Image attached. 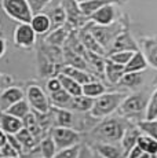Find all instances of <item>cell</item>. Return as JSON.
I'll list each match as a JSON object with an SVG mask.
<instances>
[{
    "mask_svg": "<svg viewBox=\"0 0 157 158\" xmlns=\"http://www.w3.org/2000/svg\"><path fill=\"white\" fill-rule=\"evenodd\" d=\"M157 118V88L153 91L147 101V107L145 111V120H156Z\"/></svg>",
    "mask_w": 157,
    "mask_h": 158,
    "instance_id": "obj_39",
    "label": "cell"
},
{
    "mask_svg": "<svg viewBox=\"0 0 157 158\" xmlns=\"http://www.w3.org/2000/svg\"><path fill=\"white\" fill-rule=\"evenodd\" d=\"M26 101L31 107L39 114H47L50 111V98L46 95L43 89L37 85H31L26 91Z\"/></svg>",
    "mask_w": 157,
    "mask_h": 158,
    "instance_id": "obj_7",
    "label": "cell"
},
{
    "mask_svg": "<svg viewBox=\"0 0 157 158\" xmlns=\"http://www.w3.org/2000/svg\"><path fill=\"white\" fill-rule=\"evenodd\" d=\"M128 127V124L120 118H110L99 124L94 129L92 135L102 143H116L121 142Z\"/></svg>",
    "mask_w": 157,
    "mask_h": 158,
    "instance_id": "obj_1",
    "label": "cell"
},
{
    "mask_svg": "<svg viewBox=\"0 0 157 158\" xmlns=\"http://www.w3.org/2000/svg\"><path fill=\"white\" fill-rule=\"evenodd\" d=\"M135 51H119V52H113V54H109V59H112L113 62L116 63H120V65H127L129 62V59L132 58Z\"/></svg>",
    "mask_w": 157,
    "mask_h": 158,
    "instance_id": "obj_40",
    "label": "cell"
},
{
    "mask_svg": "<svg viewBox=\"0 0 157 158\" xmlns=\"http://www.w3.org/2000/svg\"><path fill=\"white\" fill-rule=\"evenodd\" d=\"M22 121H23V127H25V128L28 129L36 139L40 138L41 133H43V127H41L39 118H36V115L33 114L32 111L28 115H26V117L23 118Z\"/></svg>",
    "mask_w": 157,
    "mask_h": 158,
    "instance_id": "obj_28",
    "label": "cell"
},
{
    "mask_svg": "<svg viewBox=\"0 0 157 158\" xmlns=\"http://www.w3.org/2000/svg\"><path fill=\"white\" fill-rule=\"evenodd\" d=\"M141 47L149 66L157 70V37H143L141 40Z\"/></svg>",
    "mask_w": 157,
    "mask_h": 158,
    "instance_id": "obj_15",
    "label": "cell"
},
{
    "mask_svg": "<svg viewBox=\"0 0 157 158\" xmlns=\"http://www.w3.org/2000/svg\"><path fill=\"white\" fill-rule=\"evenodd\" d=\"M62 89V84H61V80L58 78V76L55 77H50L47 80V91L48 92H57V91Z\"/></svg>",
    "mask_w": 157,
    "mask_h": 158,
    "instance_id": "obj_43",
    "label": "cell"
},
{
    "mask_svg": "<svg viewBox=\"0 0 157 158\" xmlns=\"http://www.w3.org/2000/svg\"><path fill=\"white\" fill-rule=\"evenodd\" d=\"M143 132H142L138 125L137 127L129 125L128 128H127L124 136H123V139H121V147L125 154H128V151L131 150L134 146L138 144V139H139V136Z\"/></svg>",
    "mask_w": 157,
    "mask_h": 158,
    "instance_id": "obj_19",
    "label": "cell"
},
{
    "mask_svg": "<svg viewBox=\"0 0 157 158\" xmlns=\"http://www.w3.org/2000/svg\"><path fill=\"white\" fill-rule=\"evenodd\" d=\"M80 148L81 146L76 144V146H72V147L63 148V150H58L57 154L54 156V158H77L78 153H80Z\"/></svg>",
    "mask_w": 157,
    "mask_h": 158,
    "instance_id": "obj_41",
    "label": "cell"
},
{
    "mask_svg": "<svg viewBox=\"0 0 157 158\" xmlns=\"http://www.w3.org/2000/svg\"><path fill=\"white\" fill-rule=\"evenodd\" d=\"M62 7L65 8L66 15H68V25L78 28V26L84 25L87 21V17H84L83 13L80 11L78 7V2L76 0H62Z\"/></svg>",
    "mask_w": 157,
    "mask_h": 158,
    "instance_id": "obj_10",
    "label": "cell"
},
{
    "mask_svg": "<svg viewBox=\"0 0 157 158\" xmlns=\"http://www.w3.org/2000/svg\"><path fill=\"white\" fill-rule=\"evenodd\" d=\"M55 113V123L58 127H69V128L73 127L74 115L69 109H57Z\"/></svg>",
    "mask_w": 157,
    "mask_h": 158,
    "instance_id": "obj_31",
    "label": "cell"
},
{
    "mask_svg": "<svg viewBox=\"0 0 157 158\" xmlns=\"http://www.w3.org/2000/svg\"><path fill=\"white\" fill-rule=\"evenodd\" d=\"M47 15L51 19V30L62 28V26H65L68 23V15H66V11L62 6H58V7H54L51 10H48Z\"/></svg>",
    "mask_w": 157,
    "mask_h": 158,
    "instance_id": "obj_21",
    "label": "cell"
},
{
    "mask_svg": "<svg viewBox=\"0 0 157 158\" xmlns=\"http://www.w3.org/2000/svg\"><path fill=\"white\" fill-rule=\"evenodd\" d=\"M149 66V63H147L146 58H145L143 52L139 50V51H135L132 58L129 59V62L125 65V73H129V72H143L145 69Z\"/></svg>",
    "mask_w": 157,
    "mask_h": 158,
    "instance_id": "obj_24",
    "label": "cell"
},
{
    "mask_svg": "<svg viewBox=\"0 0 157 158\" xmlns=\"http://www.w3.org/2000/svg\"><path fill=\"white\" fill-rule=\"evenodd\" d=\"M76 2L81 3V2H86V0H76ZM110 2H113V3H120V2H121V0H110Z\"/></svg>",
    "mask_w": 157,
    "mask_h": 158,
    "instance_id": "obj_51",
    "label": "cell"
},
{
    "mask_svg": "<svg viewBox=\"0 0 157 158\" xmlns=\"http://www.w3.org/2000/svg\"><path fill=\"white\" fill-rule=\"evenodd\" d=\"M143 153H145V151L137 144V146H134V147H132L131 150L128 151V154H127V158H139Z\"/></svg>",
    "mask_w": 157,
    "mask_h": 158,
    "instance_id": "obj_46",
    "label": "cell"
},
{
    "mask_svg": "<svg viewBox=\"0 0 157 158\" xmlns=\"http://www.w3.org/2000/svg\"><path fill=\"white\" fill-rule=\"evenodd\" d=\"M7 142H8V143H10L11 146H13V147L15 148V150H17L19 154L23 151L22 144H21V142L18 140V138H17L15 135H7Z\"/></svg>",
    "mask_w": 157,
    "mask_h": 158,
    "instance_id": "obj_45",
    "label": "cell"
},
{
    "mask_svg": "<svg viewBox=\"0 0 157 158\" xmlns=\"http://www.w3.org/2000/svg\"><path fill=\"white\" fill-rule=\"evenodd\" d=\"M95 148L104 158H127V154L124 153L123 147L113 144V143H99L95 144Z\"/></svg>",
    "mask_w": 157,
    "mask_h": 158,
    "instance_id": "obj_20",
    "label": "cell"
},
{
    "mask_svg": "<svg viewBox=\"0 0 157 158\" xmlns=\"http://www.w3.org/2000/svg\"><path fill=\"white\" fill-rule=\"evenodd\" d=\"M152 158H157V157L156 156H152Z\"/></svg>",
    "mask_w": 157,
    "mask_h": 158,
    "instance_id": "obj_53",
    "label": "cell"
},
{
    "mask_svg": "<svg viewBox=\"0 0 157 158\" xmlns=\"http://www.w3.org/2000/svg\"><path fill=\"white\" fill-rule=\"evenodd\" d=\"M0 158H3V157H0Z\"/></svg>",
    "mask_w": 157,
    "mask_h": 158,
    "instance_id": "obj_56",
    "label": "cell"
},
{
    "mask_svg": "<svg viewBox=\"0 0 157 158\" xmlns=\"http://www.w3.org/2000/svg\"><path fill=\"white\" fill-rule=\"evenodd\" d=\"M77 158H92L91 150H90L88 147H83V146H81L80 153H78V157Z\"/></svg>",
    "mask_w": 157,
    "mask_h": 158,
    "instance_id": "obj_47",
    "label": "cell"
},
{
    "mask_svg": "<svg viewBox=\"0 0 157 158\" xmlns=\"http://www.w3.org/2000/svg\"><path fill=\"white\" fill-rule=\"evenodd\" d=\"M36 41V32L31 23H18L14 30V44L21 48H31Z\"/></svg>",
    "mask_w": 157,
    "mask_h": 158,
    "instance_id": "obj_8",
    "label": "cell"
},
{
    "mask_svg": "<svg viewBox=\"0 0 157 158\" xmlns=\"http://www.w3.org/2000/svg\"><path fill=\"white\" fill-rule=\"evenodd\" d=\"M139 158H152V156H150V154H147V153H143Z\"/></svg>",
    "mask_w": 157,
    "mask_h": 158,
    "instance_id": "obj_50",
    "label": "cell"
},
{
    "mask_svg": "<svg viewBox=\"0 0 157 158\" xmlns=\"http://www.w3.org/2000/svg\"><path fill=\"white\" fill-rule=\"evenodd\" d=\"M143 78H142V74L138 72H129V73H124V76L120 80V85L123 87H128V88H135L138 85H141Z\"/></svg>",
    "mask_w": 157,
    "mask_h": 158,
    "instance_id": "obj_36",
    "label": "cell"
},
{
    "mask_svg": "<svg viewBox=\"0 0 157 158\" xmlns=\"http://www.w3.org/2000/svg\"><path fill=\"white\" fill-rule=\"evenodd\" d=\"M156 157H157V156H156Z\"/></svg>",
    "mask_w": 157,
    "mask_h": 158,
    "instance_id": "obj_57",
    "label": "cell"
},
{
    "mask_svg": "<svg viewBox=\"0 0 157 158\" xmlns=\"http://www.w3.org/2000/svg\"><path fill=\"white\" fill-rule=\"evenodd\" d=\"M116 7H114L113 3H108L104 7H101L98 11H95L94 14L90 17V19L96 25H112L116 21Z\"/></svg>",
    "mask_w": 157,
    "mask_h": 158,
    "instance_id": "obj_11",
    "label": "cell"
},
{
    "mask_svg": "<svg viewBox=\"0 0 157 158\" xmlns=\"http://www.w3.org/2000/svg\"><path fill=\"white\" fill-rule=\"evenodd\" d=\"M138 146L145 151V153L150 154V156H157V140L152 136L142 133L138 139Z\"/></svg>",
    "mask_w": 157,
    "mask_h": 158,
    "instance_id": "obj_32",
    "label": "cell"
},
{
    "mask_svg": "<svg viewBox=\"0 0 157 158\" xmlns=\"http://www.w3.org/2000/svg\"><path fill=\"white\" fill-rule=\"evenodd\" d=\"M18 156H19V153H18V151L10 143H8V142H6V143L0 147V157L13 158V157H18Z\"/></svg>",
    "mask_w": 157,
    "mask_h": 158,
    "instance_id": "obj_42",
    "label": "cell"
},
{
    "mask_svg": "<svg viewBox=\"0 0 157 158\" xmlns=\"http://www.w3.org/2000/svg\"><path fill=\"white\" fill-rule=\"evenodd\" d=\"M51 136H53L58 150H63V148L80 144V135H78V132L69 128V127L57 125L55 128H53V131H51Z\"/></svg>",
    "mask_w": 157,
    "mask_h": 158,
    "instance_id": "obj_6",
    "label": "cell"
},
{
    "mask_svg": "<svg viewBox=\"0 0 157 158\" xmlns=\"http://www.w3.org/2000/svg\"><path fill=\"white\" fill-rule=\"evenodd\" d=\"M23 99V92L21 88L10 87L4 89L0 94V113L2 111H7L14 103L19 102Z\"/></svg>",
    "mask_w": 157,
    "mask_h": 158,
    "instance_id": "obj_12",
    "label": "cell"
},
{
    "mask_svg": "<svg viewBox=\"0 0 157 158\" xmlns=\"http://www.w3.org/2000/svg\"><path fill=\"white\" fill-rule=\"evenodd\" d=\"M41 50L47 54L57 65H61L65 62V56H63V48L58 47V45H51V44H46L44 47H41Z\"/></svg>",
    "mask_w": 157,
    "mask_h": 158,
    "instance_id": "obj_35",
    "label": "cell"
},
{
    "mask_svg": "<svg viewBox=\"0 0 157 158\" xmlns=\"http://www.w3.org/2000/svg\"><path fill=\"white\" fill-rule=\"evenodd\" d=\"M40 151L41 156L44 158H54V156L57 154L58 148H57V144L54 142L53 136H48V138H44L43 140L40 142Z\"/></svg>",
    "mask_w": 157,
    "mask_h": 158,
    "instance_id": "obj_37",
    "label": "cell"
},
{
    "mask_svg": "<svg viewBox=\"0 0 157 158\" xmlns=\"http://www.w3.org/2000/svg\"><path fill=\"white\" fill-rule=\"evenodd\" d=\"M6 142H7V133H6L2 128H0V147H2V146Z\"/></svg>",
    "mask_w": 157,
    "mask_h": 158,
    "instance_id": "obj_48",
    "label": "cell"
},
{
    "mask_svg": "<svg viewBox=\"0 0 157 158\" xmlns=\"http://www.w3.org/2000/svg\"><path fill=\"white\" fill-rule=\"evenodd\" d=\"M108 3H113L110 0H86V2L78 3V7H80V11L83 13L84 17L90 18L95 11H98L101 7H104Z\"/></svg>",
    "mask_w": 157,
    "mask_h": 158,
    "instance_id": "obj_27",
    "label": "cell"
},
{
    "mask_svg": "<svg viewBox=\"0 0 157 158\" xmlns=\"http://www.w3.org/2000/svg\"><path fill=\"white\" fill-rule=\"evenodd\" d=\"M69 30L66 26H62V28H58L55 30H51V33L47 36L46 41L47 44H51V45H58V47H63V44L66 43L69 37Z\"/></svg>",
    "mask_w": 157,
    "mask_h": 158,
    "instance_id": "obj_25",
    "label": "cell"
},
{
    "mask_svg": "<svg viewBox=\"0 0 157 158\" xmlns=\"http://www.w3.org/2000/svg\"><path fill=\"white\" fill-rule=\"evenodd\" d=\"M108 51H109L108 54L119 52V51H139V47H138L137 41L132 39V36L129 35L127 30H123V32L119 33V35L116 36V39L112 41Z\"/></svg>",
    "mask_w": 157,
    "mask_h": 158,
    "instance_id": "obj_9",
    "label": "cell"
},
{
    "mask_svg": "<svg viewBox=\"0 0 157 158\" xmlns=\"http://www.w3.org/2000/svg\"><path fill=\"white\" fill-rule=\"evenodd\" d=\"M37 66H39V73L43 77H53L57 73V63L41 48L37 51Z\"/></svg>",
    "mask_w": 157,
    "mask_h": 158,
    "instance_id": "obj_16",
    "label": "cell"
},
{
    "mask_svg": "<svg viewBox=\"0 0 157 158\" xmlns=\"http://www.w3.org/2000/svg\"><path fill=\"white\" fill-rule=\"evenodd\" d=\"M0 128L7 135H17L23 128V121L21 118L8 114L7 111H2L0 113Z\"/></svg>",
    "mask_w": 157,
    "mask_h": 158,
    "instance_id": "obj_14",
    "label": "cell"
},
{
    "mask_svg": "<svg viewBox=\"0 0 157 158\" xmlns=\"http://www.w3.org/2000/svg\"><path fill=\"white\" fill-rule=\"evenodd\" d=\"M15 136L18 138V140L21 142V144H22V148H23V150H28V151L32 150V148L36 146V143H37V139H36L35 136H33L32 133L25 128V127H23V128L21 129Z\"/></svg>",
    "mask_w": 157,
    "mask_h": 158,
    "instance_id": "obj_34",
    "label": "cell"
},
{
    "mask_svg": "<svg viewBox=\"0 0 157 158\" xmlns=\"http://www.w3.org/2000/svg\"><path fill=\"white\" fill-rule=\"evenodd\" d=\"M57 76H58V78L61 80L62 88L65 91H68L72 96L83 95V85H81L80 83H77L76 80H73L72 77H69L68 74H65V73H62V72H59Z\"/></svg>",
    "mask_w": 157,
    "mask_h": 158,
    "instance_id": "obj_22",
    "label": "cell"
},
{
    "mask_svg": "<svg viewBox=\"0 0 157 158\" xmlns=\"http://www.w3.org/2000/svg\"><path fill=\"white\" fill-rule=\"evenodd\" d=\"M146 96L143 94H132V95H127L124 101L121 102L119 107V111L121 115L125 117H134V115H139L141 113L145 114L147 107Z\"/></svg>",
    "mask_w": 157,
    "mask_h": 158,
    "instance_id": "obj_5",
    "label": "cell"
},
{
    "mask_svg": "<svg viewBox=\"0 0 157 158\" xmlns=\"http://www.w3.org/2000/svg\"><path fill=\"white\" fill-rule=\"evenodd\" d=\"M3 10L13 21L18 23H31L33 11L28 0H3Z\"/></svg>",
    "mask_w": 157,
    "mask_h": 158,
    "instance_id": "obj_3",
    "label": "cell"
},
{
    "mask_svg": "<svg viewBox=\"0 0 157 158\" xmlns=\"http://www.w3.org/2000/svg\"><path fill=\"white\" fill-rule=\"evenodd\" d=\"M125 94L121 92H105L94 101V106L90 113L94 118H105L116 110H119L121 102L124 101Z\"/></svg>",
    "mask_w": 157,
    "mask_h": 158,
    "instance_id": "obj_2",
    "label": "cell"
},
{
    "mask_svg": "<svg viewBox=\"0 0 157 158\" xmlns=\"http://www.w3.org/2000/svg\"><path fill=\"white\" fill-rule=\"evenodd\" d=\"M7 113L14 115V117H18V118H21V120H23L26 115L31 113V105H29L28 101L22 99V101L14 103V105L7 110Z\"/></svg>",
    "mask_w": 157,
    "mask_h": 158,
    "instance_id": "obj_33",
    "label": "cell"
},
{
    "mask_svg": "<svg viewBox=\"0 0 157 158\" xmlns=\"http://www.w3.org/2000/svg\"><path fill=\"white\" fill-rule=\"evenodd\" d=\"M94 101L95 99L88 98L86 95H80V96H73L70 103H69L68 109L72 110H77V111H90L94 106Z\"/></svg>",
    "mask_w": 157,
    "mask_h": 158,
    "instance_id": "obj_26",
    "label": "cell"
},
{
    "mask_svg": "<svg viewBox=\"0 0 157 158\" xmlns=\"http://www.w3.org/2000/svg\"><path fill=\"white\" fill-rule=\"evenodd\" d=\"M141 128V131L146 135L152 136L157 140V118L156 120H141L137 124Z\"/></svg>",
    "mask_w": 157,
    "mask_h": 158,
    "instance_id": "obj_38",
    "label": "cell"
},
{
    "mask_svg": "<svg viewBox=\"0 0 157 158\" xmlns=\"http://www.w3.org/2000/svg\"><path fill=\"white\" fill-rule=\"evenodd\" d=\"M0 84H2V74H0Z\"/></svg>",
    "mask_w": 157,
    "mask_h": 158,
    "instance_id": "obj_52",
    "label": "cell"
},
{
    "mask_svg": "<svg viewBox=\"0 0 157 158\" xmlns=\"http://www.w3.org/2000/svg\"><path fill=\"white\" fill-rule=\"evenodd\" d=\"M78 39L81 40V43L86 45V48L88 51H91V52L96 54V55H101V56L108 55L106 48L102 47V45L98 43V40L91 35V32L88 30V28L80 29V32H78Z\"/></svg>",
    "mask_w": 157,
    "mask_h": 158,
    "instance_id": "obj_13",
    "label": "cell"
},
{
    "mask_svg": "<svg viewBox=\"0 0 157 158\" xmlns=\"http://www.w3.org/2000/svg\"><path fill=\"white\" fill-rule=\"evenodd\" d=\"M31 25L35 29L36 35H46L48 30H51V19L47 14L37 13L33 15Z\"/></svg>",
    "mask_w": 157,
    "mask_h": 158,
    "instance_id": "obj_23",
    "label": "cell"
},
{
    "mask_svg": "<svg viewBox=\"0 0 157 158\" xmlns=\"http://www.w3.org/2000/svg\"><path fill=\"white\" fill-rule=\"evenodd\" d=\"M4 52H6V40L4 39H0V58L3 56Z\"/></svg>",
    "mask_w": 157,
    "mask_h": 158,
    "instance_id": "obj_49",
    "label": "cell"
},
{
    "mask_svg": "<svg viewBox=\"0 0 157 158\" xmlns=\"http://www.w3.org/2000/svg\"><path fill=\"white\" fill-rule=\"evenodd\" d=\"M105 92H106V87L96 80L90 81V83H87L83 85V95L88 96V98L96 99L101 95H104Z\"/></svg>",
    "mask_w": 157,
    "mask_h": 158,
    "instance_id": "obj_29",
    "label": "cell"
},
{
    "mask_svg": "<svg viewBox=\"0 0 157 158\" xmlns=\"http://www.w3.org/2000/svg\"><path fill=\"white\" fill-rule=\"evenodd\" d=\"M37 158H44V157H43V156H41V157H37Z\"/></svg>",
    "mask_w": 157,
    "mask_h": 158,
    "instance_id": "obj_55",
    "label": "cell"
},
{
    "mask_svg": "<svg viewBox=\"0 0 157 158\" xmlns=\"http://www.w3.org/2000/svg\"><path fill=\"white\" fill-rule=\"evenodd\" d=\"M87 28H88V30L91 32V35L98 40V43L101 44L102 47L106 48V51H108V48L110 47L112 41L116 39V36L123 32L121 25H120V23H116V22L112 23V25H106V26L96 25V23L92 22L91 25H88Z\"/></svg>",
    "mask_w": 157,
    "mask_h": 158,
    "instance_id": "obj_4",
    "label": "cell"
},
{
    "mask_svg": "<svg viewBox=\"0 0 157 158\" xmlns=\"http://www.w3.org/2000/svg\"><path fill=\"white\" fill-rule=\"evenodd\" d=\"M105 76H106V80L110 84H119L121 77L125 73V66L120 65V63L113 62L112 59L108 58L106 63H105Z\"/></svg>",
    "mask_w": 157,
    "mask_h": 158,
    "instance_id": "obj_17",
    "label": "cell"
},
{
    "mask_svg": "<svg viewBox=\"0 0 157 158\" xmlns=\"http://www.w3.org/2000/svg\"><path fill=\"white\" fill-rule=\"evenodd\" d=\"M13 158H19V156H18V157H13Z\"/></svg>",
    "mask_w": 157,
    "mask_h": 158,
    "instance_id": "obj_54",
    "label": "cell"
},
{
    "mask_svg": "<svg viewBox=\"0 0 157 158\" xmlns=\"http://www.w3.org/2000/svg\"><path fill=\"white\" fill-rule=\"evenodd\" d=\"M72 98H73V96H72L68 91L63 89V88L62 89H59V91H57V92H51L50 94L51 103H53L54 106H57V107H62V109H68V106H69V103H70Z\"/></svg>",
    "mask_w": 157,
    "mask_h": 158,
    "instance_id": "obj_30",
    "label": "cell"
},
{
    "mask_svg": "<svg viewBox=\"0 0 157 158\" xmlns=\"http://www.w3.org/2000/svg\"><path fill=\"white\" fill-rule=\"evenodd\" d=\"M28 2L32 7L33 14H37V13H41V10L46 7L51 0H28Z\"/></svg>",
    "mask_w": 157,
    "mask_h": 158,
    "instance_id": "obj_44",
    "label": "cell"
},
{
    "mask_svg": "<svg viewBox=\"0 0 157 158\" xmlns=\"http://www.w3.org/2000/svg\"><path fill=\"white\" fill-rule=\"evenodd\" d=\"M59 72L68 74L69 77H72L73 80H76L77 83L81 84V85H84V84H87V83H90V81H94L95 80V77H92V76L90 74L87 70L80 69V68H74V66H70V65H63Z\"/></svg>",
    "mask_w": 157,
    "mask_h": 158,
    "instance_id": "obj_18",
    "label": "cell"
}]
</instances>
